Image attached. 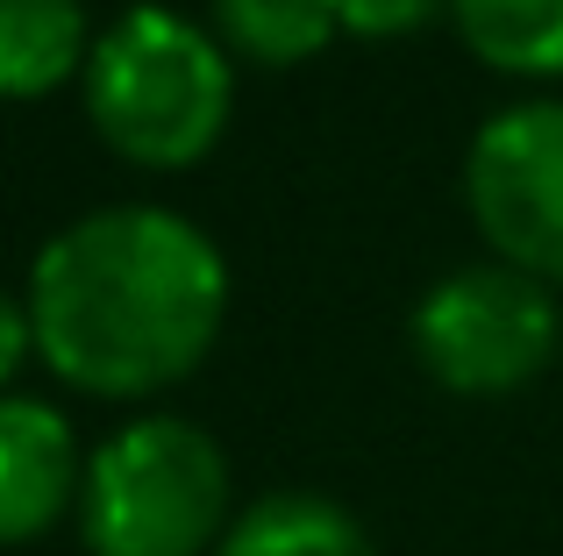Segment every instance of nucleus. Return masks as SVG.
Wrapping results in <instances>:
<instances>
[{"mask_svg": "<svg viewBox=\"0 0 563 556\" xmlns=\"http://www.w3.org/2000/svg\"><path fill=\"white\" fill-rule=\"evenodd\" d=\"M36 357L86 400H151L200 371L229 321V265L172 208H100L29 265Z\"/></svg>", "mask_w": 563, "mask_h": 556, "instance_id": "obj_1", "label": "nucleus"}, {"mask_svg": "<svg viewBox=\"0 0 563 556\" xmlns=\"http://www.w3.org/2000/svg\"><path fill=\"white\" fill-rule=\"evenodd\" d=\"M86 122L143 171H186L235 114V71L207 22L172 8H129L86 51Z\"/></svg>", "mask_w": 563, "mask_h": 556, "instance_id": "obj_2", "label": "nucleus"}, {"mask_svg": "<svg viewBox=\"0 0 563 556\" xmlns=\"http://www.w3.org/2000/svg\"><path fill=\"white\" fill-rule=\"evenodd\" d=\"M229 457L200 421L143 414L86 457L79 535L93 556H214L235 521Z\"/></svg>", "mask_w": 563, "mask_h": 556, "instance_id": "obj_3", "label": "nucleus"}, {"mask_svg": "<svg viewBox=\"0 0 563 556\" xmlns=\"http://www.w3.org/2000/svg\"><path fill=\"white\" fill-rule=\"evenodd\" d=\"M407 335L421 371L442 392L499 400V392H521L550 371L563 343V307H556V286L493 257V265H464L435 278L413 307Z\"/></svg>", "mask_w": 563, "mask_h": 556, "instance_id": "obj_4", "label": "nucleus"}, {"mask_svg": "<svg viewBox=\"0 0 563 556\" xmlns=\"http://www.w3.org/2000/svg\"><path fill=\"white\" fill-rule=\"evenodd\" d=\"M464 208L499 265L563 286V100H514L471 136Z\"/></svg>", "mask_w": 563, "mask_h": 556, "instance_id": "obj_5", "label": "nucleus"}, {"mask_svg": "<svg viewBox=\"0 0 563 556\" xmlns=\"http://www.w3.org/2000/svg\"><path fill=\"white\" fill-rule=\"evenodd\" d=\"M86 457L71 443V421L51 400L8 392L0 400V549L51 535L65 514H79Z\"/></svg>", "mask_w": 563, "mask_h": 556, "instance_id": "obj_6", "label": "nucleus"}, {"mask_svg": "<svg viewBox=\"0 0 563 556\" xmlns=\"http://www.w3.org/2000/svg\"><path fill=\"white\" fill-rule=\"evenodd\" d=\"M86 8L79 0H0V100H43L86 71Z\"/></svg>", "mask_w": 563, "mask_h": 556, "instance_id": "obj_7", "label": "nucleus"}, {"mask_svg": "<svg viewBox=\"0 0 563 556\" xmlns=\"http://www.w3.org/2000/svg\"><path fill=\"white\" fill-rule=\"evenodd\" d=\"M214 556H372V535L350 507L321 492H264L235 507Z\"/></svg>", "mask_w": 563, "mask_h": 556, "instance_id": "obj_8", "label": "nucleus"}, {"mask_svg": "<svg viewBox=\"0 0 563 556\" xmlns=\"http://www.w3.org/2000/svg\"><path fill=\"white\" fill-rule=\"evenodd\" d=\"M450 22L464 51L507 79L563 71V0H450Z\"/></svg>", "mask_w": 563, "mask_h": 556, "instance_id": "obj_9", "label": "nucleus"}, {"mask_svg": "<svg viewBox=\"0 0 563 556\" xmlns=\"http://www.w3.org/2000/svg\"><path fill=\"white\" fill-rule=\"evenodd\" d=\"M221 36V51L243 57V65H307V57L329 51V36L343 22H335V0H214V22H207Z\"/></svg>", "mask_w": 563, "mask_h": 556, "instance_id": "obj_10", "label": "nucleus"}, {"mask_svg": "<svg viewBox=\"0 0 563 556\" xmlns=\"http://www.w3.org/2000/svg\"><path fill=\"white\" fill-rule=\"evenodd\" d=\"M435 14H450V0H335V22L350 29V36H413V29H428Z\"/></svg>", "mask_w": 563, "mask_h": 556, "instance_id": "obj_11", "label": "nucleus"}, {"mask_svg": "<svg viewBox=\"0 0 563 556\" xmlns=\"http://www.w3.org/2000/svg\"><path fill=\"white\" fill-rule=\"evenodd\" d=\"M36 357V329H29V300H14V292H0V400H8L14 371Z\"/></svg>", "mask_w": 563, "mask_h": 556, "instance_id": "obj_12", "label": "nucleus"}]
</instances>
